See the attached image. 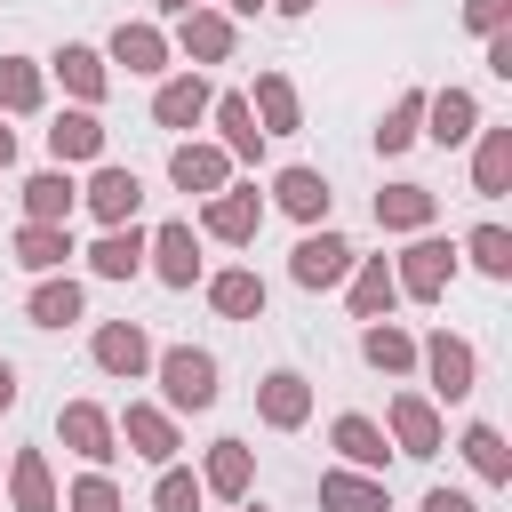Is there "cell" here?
<instances>
[{
  "mask_svg": "<svg viewBox=\"0 0 512 512\" xmlns=\"http://www.w3.org/2000/svg\"><path fill=\"white\" fill-rule=\"evenodd\" d=\"M152 376H160V408L168 416H200V408H216V352H200V344H168V352H152Z\"/></svg>",
  "mask_w": 512,
  "mask_h": 512,
  "instance_id": "cell-1",
  "label": "cell"
},
{
  "mask_svg": "<svg viewBox=\"0 0 512 512\" xmlns=\"http://www.w3.org/2000/svg\"><path fill=\"white\" fill-rule=\"evenodd\" d=\"M392 280H400V296H408V304H440V296H448V280H456V248H448L440 232H416V240L392 256Z\"/></svg>",
  "mask_w": 512,
  "mask_h": 512,
  "instance_id": "cell-2",
  "label": "cell"
},
{
  "mask_svg": "<svg viewBox=\"0 0 512 512\" xmlns=\"http://www.w3.org/2000/svg\"><path fill=\"white\" fill-rule=\"evenodd\" d=\"M416 368L432 376L440 400H472V384H480V352H472V336H456V328H432V336L416 344Z\"/></svg>",
  "mask_w": 512,
  "mask_h": 512,
  "instance_id": "cell-3",
  "label": "cell"
},
{
  "mask_svg": "<svg viewBox=\"0 0 512 512\" xmlns=\"http://www.w3.org/2000/svg\"><path fill=\"white\" fill-rule=\"evenodd\" d=\"M384 440H392V456H440V440H448V424H440V408L424 400V392H392L384 400Z\"/></svg>",
  "mask_w": 512,
  "mask_h": 512,
  "instance_id": "cell-4",
  "label": "cell"
},
{
  "mask_svg": "<svg viewBox=\"0 0 512 512\" xmlns=\"http://www.w3.org/2000/svg\"><path fill=\"white\" fill-rule=\"evenodd\" d=\"M56 440L88 464V472H104L112 456H120V432H112V408H96V400H64L56 408Z\"/></svg>",
  "mask_w": 512,
  "mask_h": 512,
  "instance_id": "cell-5",
  "label": "cell"
},
{
  "mask_svg": "<svg viewBox=\"0 0 512 512\" xmlns=\"http://www.w3.org/2000/svg\"><path fill=\"white\" fill-rule=\"evenodd\" d=\"M168 32L152 24V16H120L112 24V40H104V64H128L136 80H168Z\"/></svg>",
  "mask_w": 512,
  "mask_h": 512,
  "instance_id": "cell-6",
  "label": "cell"
},
{
  "mask_svg": "<svg viewBox=\"0 0 512 512\" xmlns=\"http://www.w3.org/2000/svg\"><path fill=\"white\" fill-rule=\"evenodd\" d=\"M200 232L224 240V248H248L264 232V192L256 184H224L216 200H200Z\"/></svg>",
  "mask_w": 512,
  "mask_h": 512,
  "instance_id": "cell-7",
  "label": "cell"
},
{
  "mask_svg": "<svg viewBox=\"0 0 512 512\" xmlns=\"http://www.w3.org/2000/svg\"><path fill=\"white\" fill-rule=\"evenodd\" d=\"M288 280H296V288H344V280H352V240L328 232V224L304 232V240L288 248Z\"/></svg>",
  "mask_w": 512,
  "mask_h": 512,
  "instance_id": "cell-8",
  "label": "cell"
},
{
  "mask_svg": "<svg viewBox=\"0 0 512 512\" xmlns=\"http://www.w3.org/2000/svg\"><path fill=\"white\" fill-rule=\"evenodd\" d=\"M112 432H120V448L128 456H144V464H176V416L160 408V400H128L120 416H112Z\"/></svg>",
  "mask_w": 512,
  "mask_h": 512,
  "instance_id": "cell-9",
  "label": "cell"
},
{
  "mask_svg": "<svg viewBox=\"0 0 512 512\" xmlns=\"http://www.w3.org/2000/svg\"><path fill=\"white\" fill-rule=\"evenodd\" d=\"M80 208L112 232V224H136V208H144V184H136V168H120V160H96V176L80 184Z\"/></svg>",
  "mask_w": 512,
  "mask_h": 512,
  "instance_id": "cell-10",
  "label": "cell"
},
{
  "mask_svg": "<svg viewBox=\"0 0 512 512\" xmlns=\"http://www.w3.org/2000/svg\"><path fill=\"white\" fill-rule=\"evenodd\" d=\"M40 72H56V80H64V96H72L80 112H96V104H104V88H112V64H104V48H88V40H64V48H56Z\"/></svg>",
  "mask_w": 512,
  "mask_h": 512,
  "instance_id": "cell-11",
  "label": "cell"
},
{
  "mask_svg": "<svg viewBox=\"0 0 512 512\" xmlns=\"http://www.w3.org/2000/svg\"><path fill=\"white\" fill-rule=\"evenodd\" d=\"M88 360H96L104 376L136 384V376H152V336H144L136 320H104V328L88 336Z\"/></svg>",
  "mask_w": 512,
  "mask_h": 512,
  "instance_id": "cell-12",
  "label": "cell"
},
{
  "mask_svg": "<svg viewBox=\"0 0 512 512\" xmlns=\"http://www.w3.org/2000/svg\"><path fill=\"white\" fill-rule=\"evenodd\" d=\"M424 136H432L440 152L472 144V136H480V96H472V88H424Z\"/></svg>",
  "mask_w": 512,
  "mask_h": 512,
  "instance_id": "cell-13",
  "label": "cell"
},
{
  "mask_svg": "<svg viewBox=\"0 0 512 512\" xmlns=\"http://www.w3.org/2000/svg\"><path fill=\"white\" fill-rule=\"evenodd\" d=\"M328 200H336V192H328V176L296 160V168H280V176H272V200H264V208H280V216H296L304 232H320V224H328Z\"/></svg>",
  "mask_w": 512,
  "mask_h": 512,
  "instance_id": "cell-14",
  "label": "cell"
},
{
  "mask_svg": "<svg viewBox=\"0 0 512 512\" xmlns=\"http://www.w3.org/2000/svg\"><path fill=\"white\" fill-rule=\"evenodd\" d=\"M144 272L168 280V288H192V280H200V232H192V224H160V232H144Z\"/></svg>",
  "mask_w": 512,
  "mask_h": 512,
  "instance_id": "cell-15",
  "label": "cell"
},
{
  "mask_svg": "<svg viewBox=\"0 0 512 512\" xmlns=\"http://www.w3.org/2000/svg\"><path fill=\"white\" fill-rule=\"evenodd\" d=\"M232 40H240V24H232L224 8H192V16H176V32H168V48L192 56V64H224Z\"/></svg>",
  "mask_w": 512,
  "mask_h": 512,
  "instance_id": "cell-16",
  "label": "cell"
},
{
  "mask_svg": "<svg viewBox=\"0 0 512 512\" xmlns=\"http://www.w3.org/2000/svg\"><path fill=\"white\" fill-rule=\"evenodd\" d=\"M256 416H264L272 432H304V424H312V376L272 368V376L256 384Z\"/></svg>",
  "mask_w": 512,
  "mask_h": 512,
  "instance_id": "cell-17",
  "label": "cell"
},
{
  "mask_svg": "<svg viewBox=\"0 0 512 512\" xmlns=\"http://www.w3.org/2000/svg\"><path fill=\"white\" fill-rule=\"evenodd\" d=\"M168 184H176V192H200V200H216V192L232 184V160H224L216 144H200V136H184V144L168 152Z\"/></svg>",
  "mask_w": 512,
  "mask_h": 512,
  "instance_id": "cell-18",
  "label": "cell"
},
{
  "mask_svg": "<svg viewBox=\"0 0 512 512\" xmlns=\"http://www.w3.org/2000/svg\"><path fill=\"white\" fill-rule=\"evenodd\" d=\"M328 448H336L352 472H376V480H384V456H392V440H384V424H376V416L344 408V416L328 424Z\"/></svg>",
  "mask_w": 512,
  "mask_h": 512,
  "instance_id": "cell-19",
  "label": "cell"
},
{
  "mask_svg": "<svg viewBox=\"0 0 512 512\" xmlns=\"http://www.w3.org/2000/svg\"><path fill=\"white\" fill-rule=\"evenodd\" d=\"M200 488L224 496V504H248V488H256V448H248V440H216V448L200 456Z\"/></svg>",
  "mask_w": 512,
  "mask_h": 512,
  "instance_id": "cell-20",
  "label": "cell"
},
{
  "mask_svg": "<svg viewBox=\"0 0 512 512\" xmlns=\"http://www.w3.org/2000/svg\"><path fill=\"white\" fill-rule=\"evenodd\" d=\"M208 104H216V88H208L200 72H168V80L152 88V120H160V128H200Z\"/></svg>",
  "mask_w": 512,
  "mask_h": 512,
  "instance_id": "cell-21",
  "label": "cell"
},
{
  "mask_svg": "<svg viewBox=\"0 0 512 512\" xmlns=\"http://www.w3.org/2000/svg\"><path fill=\"white\" fill-rule=\"evenodd\" d=\"M432 216H440V192H432V184H384V192H376V224L400 232V240L432 232Z\"/></svg>",
  "mask_w": 512,
  "mask_h": 512,
  "instance_id": "cell-22",
  "label": "cell"
},
{
  "mask_svg": "<svg viewBox=\"0 0 512 512\" xmlns=\"http://www.w3.org/2000/svg\"><path fill=\"white\" fill-rule=\"evenodd\" d=\"M320 512H392V488H384L376 472L328 464V472H320Z\"/></svg>",
  "mask_w": 512,
  "mask_h": 512,
  "instance_id": "cell-23",
  "label": "cell"
},
{
  "mask_svg": "<svg viewBox=\"0 0 512 512\" xmlns=\"http://www.w3.org/2000/svg\"><path fill=\"white\" fill-rule=\"evenodd\" d=\"M248 112H256L264 136H296V128H304V104H296V80H288V72H256Z\"/></svg>",
  "mask_w": 512,
  "mask_h": 512,
  "instance_id": "cell-24",
  "label": "cell"
},
{
  "mask_svg": "<svg viewBox=\"0 0 512 512\" xmlns=\"http://www.w3.org/2000/svg\"><path fill=\"white\" fill-rule=\"evenodd\" d=\"M208 120H216V152L224 160H264V128H256V112H248V96H216L208 104Z\"/></svg>",
  "mask_w": 512,
  "mask_h": 512,
  "instance_id": "cell-25",
  "label": "cell"
},
{
  "mask_svg": "<svg viewBox=\"0 0 512 512\" xmlns=\"http://www.w3.org/2000/svg\"><path fill=\"white\" fill-rule=\"evenodd\" d=\"M352 320H392L400 304V280H392V256H352Z\"/></svg>",
  "mask_w": 512,
  "mask_h": 512,
  "instance_id": "cell-26",
  "label": "cell"
},
{
  "mask_svg": "<svg viewBox=\"0 0 512 512\" xmlns=\"http://www.w3.org/2000/svg\"><path fill=\"white\" fill-rule=\"evenodd\" d=\"M8 504H16V512H64L56 472H48V448H16V464H8Z\"/></svg>",
  "mask_w": 512,
  "mask_h": 512,
  "instance_id": "cell-27",
  "label": "cell"
},
{
  "mask_svg": "<svg viewBox=\"0 0 512 512\" xmlns=\"http://www.w3.org/2000/svg\"><path fill=\"white\" fill-rule=\"evenodd\" d=\"M80 248H72V224H16V264L32 272V280H48V272H64Z\"/></svg>",
  "mask_w": 512,
  "mask_h": 512,
  "instance_id": "cell-28",
  "label": "cell"
},
{
  "mask_svg": "<svg viewBox=\"0 0 512 512\" xmlns=\"http://www.w3.org/2000/svg\"><path fill=\"white\" fill-rule=\"evenodd\" d=\"M80 312H88V296H80V280H72V272L32 280V296H24V320H32V328H72Z\"/></svg>",
  "mask_w": 512,
  "mask_h": 512,
  "instance_id": "cell-29",
  "label": "cell"
},
{
  "mask_svg": "<svg viewBox=\"0 0 512 512\" xmlns=\"http://www.w3.org/2000/svg\"><path fill=\"white\" fill-rule=\"evenodd\" d=\"M48 160L56 168H72V160H104V120L96 112H56V128H48Z\"/></svg>",
  "mask_w": 512,
  "mask_h": 512,
  "instance_id": "cell-30",
  "label": "cell"
},
{
  "mask_svg": "<svg viewBox=\"0 0 512 512\" xmlns=\"http://www.w3.org/2000/svg\"><path fill=\"white\" fill-rule=\"evenodd\" d=\"M472 192L480 200H504L512 192V128H480L472 136Z\"/></svg>",
  "mask_w": 512,
  "mask_h": 512,
  "instance_id": "cell-31",
  "label": "cell"
},
{
  "mask_svg": "<svg viewBox=\"0 0 512 512\" xmlns=\"http://www.w3.org/2000/svg\"><path fill=\"white\" fill-rule=\"evenodd\" d=\"M72 208H80V184L64 168L24 176V224H72Z\"/></svg>",
  "mask_w": 512,
  "mask_h": 512,
  "instance_id": "cell-32",
  "label": "cell"
},
{
  "mask_svg": "<svg viewBox=\"0 0 512 512\" xmlns=\"http://www.w3.org/2000/svg\"><path fill=\"white\" fill-rule=\"evenodd\" d=\"M360 360H368L376 376H416V336H408L400 320H368V328H360Z\"/></svg>",
  "mask_w": 512,
  "mask_h": 512,
  "instance_id": "cell-33",
  "label": "cell"
},
{
  "mask_svg": "<svg viewBox=\"0 0 512 512\" xmlns=\"http://www.w3.org/2000/svg\"><path fill=\"white\" fill-rule=\"evenodd\" d=\"M88 272H96V280H136V272H144V232H136V224H112V232H96V248H88Z\"/></svg>",
  "mask_w": 512,
  "mask_h": 512,
  "instance_id": "cell-34",
  "label": "cell"
},
{
  "mask_svg": "<svg viewBox=\"0 0 512 512\" xmlns=\"http://www.w3.org/2000/svg\"><path fill=\"white\" fill-rule=\"evenodd\" d=\"M424 136V88H400L392 104H384V120H376V152L392 160V152H408Z\"/></svg>",
  "mask_w": 512,
  "mask_h": 512,
  "instance_id": "cell-35",
  "label": "cell"
},
{
  "mask_svg": "<svg viewBox=\"0 0 512 512\" xmlns=\"http://www.w3.org/2000/svg\"><path fill=\"white\" fill-rule=\"evenodd\" d=\"M208 304H216L224 320H256V312H264V280H256L248 264H232V272L208 280Z\"/></svg>",
  "mask_w": 512,
  "mask_h": 512,
  "instance_id": "cell-36",
  "label": "cell"
},
{
  "mask_svg": "<svg viewBox=\"0 0 512 512\" xmlns=\"http://www.w3.org/2000/svg\"><path fill=\"white\" fill-rule=\"evenodd\" d=\"M48 104V72L32 56H0V112H40Z\"/></svg>",
  "mask_w": 512,
  "mask_h": 512,
  "instance_id": "cell-37",
  "label": "cell"
},
{
  "mask_svg": "<svg viewBox=\"0 0 512 512\" xmlns=\"http://www.w3.org/2000/svg\"><path fill=\"white\" fill-rule=\"evenodd\" d=\"M456 256H472V272H488V280H512V232L504 224H472Z\"/></svg>",
  "mask_w": 512,
  "mask_h": 512,
  "instance_id": "cell-38",
  "label": "cell"
},
{
  "mask_svg": "<svg viewBox=\"0 0 512 512\" xmlns=\"http://www.w3.org/2000/svg\"><path fill=\"white\" fill-rule=\"evenodd\" d=\"M464 464H472L488 488H504V480H512V448H504V432H496V424H472V432H464Z\"/></svg>",
  "mask_w": 512,
  "mask_h": 512,
  "instance_id": "cell-39",
  "label": "cell"
},
{
  "mask_svg": "<svg viewBox=\"0 0 512 512\" xmlns=\"http://www.w3.org/2000/svg\"><path fill=\"white\" fill-rule=\"evenodd\" d=\"M200 504H208L200 472H184V464H160V480H152V512H200Z\"/></svg>",
  "mask_w": 512,
  "mask_h": 512,
  "instance_id": "cell-40",
  "label": "cell"
},
{
  "mask_svg": "<svg viewBox=\"0 0 512 512\" xmlns=\"http://www.w3.org/2000/svg\"><path fill=\"white\" fill-rule=\"evenodd\" d=\"M64 512H120V488H112V472H80V480L64 488Z\"/></svg>",
  "mask_w": 512,
  "mask_h": 512,
  "instance_id": "cell-41",
  "label": "cell"
},
{
  "mask_svg": "<svg viewBox=\"0 0 512 512\" xmlns=\"http://www.w3.org/2000/svg\"><path fill=\"white\" fill-rule=\"evenodd\" d=\"M464 32H512V0H464Z\"/></svg>",
  "mask_w": 512,
  "mask_h": 512,
  "instance_id": "cell-42",
  "label": "cell"
},
{
  "mask_svg": "<svg viewBox=\"0 0 512 512\" xmlns=\"http://www.w3.org/2000/svg\"><path fill=\"white\" fill-rule=\"evenodd\" d=\"M424 512H480L464 488H424Z\"/></svg>",
  "mask_w": 512,
  "mask_h": 512,
  "instance_id": "cell-43",
  "label": "cell"
},
{
  "mask_svg": "<svg viewBox=\"0 0 512 512\" xmlns=\"http://www.w3.org/2000/svg\"><path fill=\"white\" fill-rule=\"evenodd\" d=\"M488 72L512 80V32H488Z\"/></svg>",
  "mask_w": 512,
  "mask_h": 512,
  "instance_id": "cell-44",
  "label": "cell"
},
{
  "mask_svg": "<svg viewBox=\"0 0 512 512\" xmlns=\"http://www.w3.org/2000/svg\"><path fill=\"white\" fill-rule=\"evenodd\" d=\"M8 408H16V368L0 360V416H8Z\"/></svg>",
  "mask_w": 512,
  "mask_h": 512,
  "instance_id": "cell-45",
  "label": "cell"
},
{
  "mask_svg": "<svg viewBox=\"0 0 512 512\" xmlns=\"http://www.w3.org/2000/svg\"><path fill=\"white\" fill-rule=\"evenodd\" d=\"M320 0H272V16H312Z\"/></svg>",
  "mask_w": 512,
  "mask_h": 512,
  "instance_id": "cell-46",
  "label": "cell"
},
{
  "mask_svg": "<svg viewBox=\"0 0 512 512\" xmlns=\"http://www.w3.org/2000/svg\"><path fill=\"white\" fill-rule=\"evenodd\" d=\"M160 16H192V8H208V0H152Z\"/></svg>",
  "mask_w": 512,
  "mask_h": 512,
  "instance_id": "cell-47",
  "label": "cell"
},
{
  "mask_svg": "<svg viewBox=\"0 0 512 512\" xmlns=\"http://www.w3.org/2000/svg\"><path fill=\"white\" fill-rule=\"evenodd\" d=\"M256 8H272V0H224V16H256Z\"/></svg>",
  "mask_w": 512,
  "mask_h": 512,
  "instance_id": "cell-48",
  "label": "cell"
},
{
  "mask_svg": "<svg viewBox=\"0 0 512 512\" xmlns=\"http://www.w3.org/2000/svg\"><path fill=\"white\" fill-rule=\"evenodd\" d=\"M8 160H16V128H0V168H8Z\"/></svg>",
  "mask_w": 512,
  "mask_h": 512,
  "instance_id": "cell-49",
  "label": "cell"
},
{
  "mask_svg": "<svg viewBox=\"0 0 512 512\" xmlns=\"http://www.w3.org/2000/svg\"><path fill=\"white\" fill-rule=\"evenodd\" d=\"M232 512H264V504H256V496H248V504H232Z\"/></svg>",
  "mask_w": 512,
  "mask_h": 512,
  "instance_id": "cell-50",
  "label": "cell"
}]
</instances>
